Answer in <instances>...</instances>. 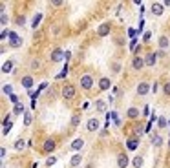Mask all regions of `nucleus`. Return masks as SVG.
Masks as SVG:
<instances>
[{"label":"nucleus","instance_id":"2f4dec72","mask_svg":"<svg viewBox=\"0 0 170 168\" xmlns=\"http://www.w3.org/2000/svg\"><path fill=\"white\" fill-rule=\"evenodd\" d=\"M112 71H113V73H119V71H121V64L119 62H112Z\"/></svg>","mask_w":170,"mask_h":168},{"label":"nucleus","instance_id":"2eb2a0df","mask_svg":"<svg viewBox=\"0 0 170 168\" xmlns=\"http://www.w3.org/2000/svg\"><path fill=\"white\" fill-rule=\"evenodd\" d=\"M112 86V81L108 79V77H103L101 81H99V90H103V91H106L108 88Z\"/></svg>","mask_w":170,"mask_h":168},{"label":"nucleus","instance_id":"a19ab883","mask_svg":"<svg viewBox=\"0 0 170 168\" xmlns=\"http://www.w3.org/2000/svg\"><path fill=\"white\" fill-rule=\"evenodd\" d=\"M150 37H152V33H150V31H147V33L143 35V40H144V42H148V40H150Z\"/></svg>","mask_w":170,"mask_h":168},{"label":"nucleus","instance_id":"58836bf2","mask_svg":"<svg viewBox=\"0 0 170 168\" xmlns=\"http://www.w3.org/2000/svg\"><path fill=\"white\" fill-rule=\"evenodd\" d=\"M137 42H139L137 38H132V42H130V50H132V51H135V47H137Z\"/></svg>","mask_w":170,"mask_h":168},{"label":"nucleus","instance_id":"f704fd0d","mask_svg":"<svg viewBox=\"0 0 170 168\" xmlns=\"http://www.w3.org/2000/svg\"><path fill=\"white\" fill-rule=\"evenodd\" d=\"M37 68H40V60L39 59H33L31 60V69H37Z\"/></svg>","mask_w":170,"mask_h":168},{"label":"nucleus","instance_id":"7ed1b4c3","mask_svg":"<svg viewBox=\"0 0 170 168\" xmlns=\"http://www.w3.org/2000/svg\"><path fill=\"white\" fill-rule=\"evenodd\" d=\"M81 88H82L84 91H90V90L93 88V79H91L90 75H82V77H81Z\"/></svg>","mask_w":170,"mask_h":168},{"label":"nucleus","instance_id":"473e14b6","mask_svg":"<svg viewBox=\"0 0 170 168\" xmlns=\"http://www.w3.org/2000/svg\"><path fill=\"white\" fill-rule=\"evenodd\" d=\"M157 126H159V128H165V126H166V119H165V117H159V119H157Z\"/></svg>","mask_w":170,"mask_h":168},{"label":"nucleus","instance_id":"0eeeda50","mask_svg":"<svg viewBox=\"0 0 170 168\" xmlns=\"http://www.w3.org/2000/svg\"><path fill=\"white\" fill-rule=\"evenodd\" d=\"M128 163H130V161H128V155H126L125 152L117 155V166H119V168H126Z\"/></svg>","mask_w":170,"mask_h":168},{"label":"nucleus","instance_id":"c756f323","mask_svg":"<svg viewBox=\"0 0 170 168\" xmlns=\"http://www.w3.org/2000/svg\"><path fill=\"white\" fill-rule=\"evenodd\" d=\"M79 123H81V117L79 115H73V117H71V126H79Z\"/></svg>","mask_w":170,"mask_h":168},{"label":"nucleus","instance_id":"cd10ccee","mask_svg":"<svg viewBox=\"0 0 170 168\" xmlns=\"http://www.w3.org/2000/svg\"><path fill=\"white\" fill-rule=\"evenodd\" d=\"M134 166H135V168H141V166H143V157H141V155L134 157Z\"/></svg>","mask_w":170,"mask_h":168},{"label":"nucleus","instance_id":"a211bd4d","mask_svg":"<svg viewBox=\"0 0 170 168\" xmlns=\"http://www.w3.org/2000/svg\"><path fill=\"white\" fill-rule=\"evenodd\" d=\"M93 106H95V110H97V111H101V113H103V111H106V102H104V101H101V99H97Z\"/></svg>","mask_w":170,"mask_h":168},{"label":"nucleus","instance_id":"79ce46f5","mask_svg":"<svg viewBox=\"0 0 170 168\" xmlns=\"http://www.w3.org/2000/svg\"><path fill=\"white\" fill-rule=\"evenodd\" d=\"M9 99H11V102H13V104H18V97H17V95H11Z\"/></svg>","mask_w":170,"mask_h":168},{"label":"nucleus","instance_id":"4468645a","mask_svg":"<svg viewBox=\"0 0 170 168\" xmlns=\"http://www.w3.org/2000/svg\"><path fill=\"white\" fill-rule=\"evenodd\" d=\"M163 8H165L163 4H159V2H154V4H152V13H154L156 17H161V15H163Z\"/></svg>","mask_w":170,"mask_h":168},{"label":"nucleus","instance_id":"f03ea898","mask_svg":"<svg viewBox=\"0 0 170 168\" xmlns=\"http://www.w3.org/2000/svg\"><path fill=\"white\" fill-rule=\"evenodd\" d=\"M62 97H64L66 101L73 99V97H75V88L71 86V84H66V86H62Z\"/></svg>","mask_w":170,"mask_h":168},{"label":"nucleus","instance_id":"e433bc0d","mask_svg":"<svg viewBox=\"0 0 170 168\" xmlns=\"http://www.w3.org/2000/svg\"><path fill=\"white\" fill-rule=\"evenodd\" d=\"M24 22H26V17H24V15H18V17H17V24H18V26H22Z\"/></svg>","mask_w":170,"mask_h":168},{"label":"nucleus","instance_id":"bb28decb","mask_svg":"<svg viewBox=\"0 0 170 168\" xmlns=\"http://www.w3.org/2000/svg\"><path fill=\"white\" fill-rule=\"evenodd\" d=\"M2 91H4L6 95H9V97H11V95H13V86H11V84H4Z\"/></svg>","mask_w":170,"mask_h":168},{"label":"nucleus","instance_id":"aec40b11","mask_svg":"<svg viewBox=\"0 0 170 168\" xmlns=\"http://www.w3.org/2000/svg\"><path fill=\"white\" fill-rule=\"evenodd\" d=\"M126 115H128V119H137L141 113H139V110H137V108H128Z\"/></svg>","mask_w":170,"mask_h":168},{"label":"nucleus","instance_id":"4be33fe9","mask_svg":"<svg viewBox=\"0 0 170 168\" xmlns=\"http://www.w3.org/2000/svg\"><path fill=\"white\" fill-rule=\"evenodd\" d=\"M168 46H170V40H168V37H159V47H161V50H166Z\"/></svg>","mask_w":170,"mask_h":168},{"label":"nucleus","instance_id":"f3484780","mask_svg":"<svg viewBox=\"0 0 170 168\" xmlns=\"http://www.w3.org/2000/svg\"><path fill=\"white\" fill-rule=\"evenodd\" d=\"M22 86L26 88V90H31V86H33V77H29V75L22 77Z\"/></svg>","mask_w":170,"mask_h":168},{"label":"nucleus","instance_id":"c85d7f7f","mask_svg":"<svg viewBox=\"0 0 170 168\" xmlns=\"http://www.w3.org/2000/svg\"><path fill=\"white\" fill-rule=\"evenodd\" d=\"M57 163V157L55 155H50V157H48V161H46V166H53Z\"/></svg>","mask_w":170,"mask_h":168},{"label":"nucleus","instance_id":"f257e3e1","mask_svg":"<svg viewBox=\"0 0 170 168\" xmlns=\"http://www.w3.org/2000/svg\"><path fill=\"white\" fill-rule=\"evenodd\" d=\"M8 38H9V46H11V47H20L22 42H24L22 37H18L15 31H9V37H8Z\"/></svg>","mask_w":170,"mask_h":168},{"label":"nucleus","instance_id":"b1692460","mask_svg":"<svg viewBox=\"0 0 170 168\" xmlns=\"http://www.w3.org/2000/svg\"><path fill=\"white\" fill-rule=\"evenodd\" d=\"M40 20H42V13H37L35 18H33V24H31V28H33V29H37V26L40 24Z\"/></svg>","mask_w":170,"mask_h":168},{"label":"nucleus","instance_id":"49530a36","mask_svg":"<svg viewBox=\"0 0 170 168\" xmlns=\"http://www.w3.org/2000/svg\"><path fill=\"white\" fill-rule=\"evenodd\" d=\"M86 168H93V166H91V164H88V166H86Z\"/></svg>","mask_w":170,"mask_h":168},{"label":"nucleus","instance_id":"6e6552de","mask_svg":"<svg viewBox=\"0 0 170 168\" xmlns=\"http://www.w3.org/2000/svg\"><path fill=\"white\" fill-rule=\"evenodd\" d=\"M55 146H57V142H55L53 139H46V141H44V146H42V150L50 154V152H53V150H55Z\"/></svg>","mask_w":170,"mask_h":168},{"label":"nucleus","instance_id":"5701e85b","mask_svg":"<svg viewBox=\"0 0 170 168\" xmlns=\"http://www.w3.org/2000/svg\"><path fill=\"white\" fill-rule=\"evenodd\" d=\"M31 121H33V115L29 111H26V113H24V126H29Z\"/></svg>","mask_w":170,"mask_h":168},{"label":"nucleus","instance_id":"72a5a7b5","mask_svg":"<svg viewBox=\"0 0 170 168\" xmlns=\"http://www.w3.org/2000/svg\"><path fill=\"white\" fill-rule=\"evenodd\" d=\"M0 24H2V28H6V24H8V15L2 13V17H0Z\"/></svg>","mask_w":170,"mask_h":168},{"label":"nucleus","instance_id":"9b49d317","mask_svg":"<svg viewBox=\"0 0 170 168\" xmlns=\"http://www.w3.org/2000/svg\"><path fill=\"white\" fill-rule=\"evenodd\" d=\"M9 115H13V113H8V115H6V119H4V130H2V135H8V133H9V130H11V126H13L11 117H9Z\"/></svg>","mask_w":170,"mask_h":168},{"label":"nucleus","instance_id":"39448f33","mask_svg":"<svg viewBox=\"0 0 170 168\" xmlns=\"http://www.w3.org/2000/svg\"><path fill=\"white\" fill-rule=\"evenodd\" d=\"M86 130H88V132H97V130H99V119L91 117L90 121L86 123Z\"/></svg>","mask_w":170,"mask_h":168},{"label":"nucleus","instance_id":"6ab92c4d","mask_svg":"<svg viewBox=\"0 0 170 168\" xmlns=\"http://www.w3.org/2000/svg\"><path fill=\"white\" fill-rule=\"evenodd\" d=\"M11 69H13V60H6L2 64V73H11Z\"/></svg>","mask_w":170,"mask_h":168},{"label":"nucleus","instance_id":"1a4fd4ad","mask_svg":"<svg viewBox=\"0 0 170 168\" xmlns=\"http://www.w3.org/2000/svg\"><path fill=\"white\" fill-rule=\"evenodd\" d=\"M110 31H112L110 24H101V26L97 28V35L99 37H106V35H110Z\"/></svg>","mask_w":170,"mask_h":168},{"label":"nucleus","instance_id":"f8f14e48","mask_svg":"<svg viewBox=\"0 0 170 168\" xmlns=\"http://www.w3.org/2000/svg\"><path fill=\"white\" fill-rule=\"evenodd\" d=\"M137 146H139V139L137 137H130L126 141V150H137Z\"/></svg>","mask_w":170,"mask_h":168},{"label":"nucleus","instance_id":"c03bdc74","mask_svg":"<svg viewBox=\"0 0 170 168\" xmlns=\"http://www.w3.org/2000/svg\"><path fill=\"white\" fill-rule=\"evenodd\" d=\"M0 155H2V159H6V148H2V150H0Z\"/></svg>","mask_w":170,"mask_h":168},{"label":"nucleus","instance_id":"20e7f679","mask_svg":"<svg viewBox=\"0 0 170 168\" xmlns=\"http://www.w3.org/2000/svg\"><path fill=\"white\" fill-rule=\"evenodd\" d=\"M144 66H147V64H144V59H141V57H134V59H132V68H134L135 71H141Z\"/></svg>","mask_w":170,"mask_h":168},{"label":"nucleus","instance_id":"37998d69","mask_svg":"<svg viewBox=\"0 0 170 168\" xmlns=\"http://www.w3.org/2000/svg\"><path fill=\"white\" fill-rule=\"evenodd\" d=\"M157 90H159V84H157V82H156V84H152V91H154V93H156V91H157Z\"/></svg>","mask_w":170,"mask_h":168},{"label":"nucleus","instance_id":"412c9836","mask_svg":"<svg viewBox=\"0 0 170 168\" xmlns=\"http://www.w3.org/2000/svg\"><path fill=\"white\" fill-rule=\"evenodd\" d=\"M70 163H71V166H75V168H77V166H81V163H82V155H79V154H77V155H73Z\"/></svg>","mask_w":170,"mask_h":168},{"label":"nucleus","instance_id":"9d476101","mask_svg":"<svg viewBox=\"0 0 170 168\" xmlns=\"http://www.w3.org/2000/svg\"><path fill=\"white\" fill-rule=\"evenodd\" d=\"M150 90H152V88H150L148 82H139V84H137V95H147Z\"/></svg>","mask_w":170,"mask_h":168},{"label":"nucleus","instance_id":"ea45409f","mask_svg":"<svg viewBox=\"0 0 170 168\" xmlns=\"http://www.w3.org/2000/svg\"><path fill=\"white\" fill-rule=\"evenodd\" d=\"M163 91H165V95H168V97H170V82H166L163 86Z\"/></svg>","mask_w":170,"mask_h":168},{"label":"nucleus","instance_id":"de8ad7c7","mask_svg":"<svg viewBox=\"0 0 170 168\" xmlns=\"http://www.w3.org/2000/svg\"><path fill=\"white\" fill-rule=\"evenodd\" d=\"M168 146H170V141H168Z\"/></svg>","mask_w":170,"mask_h":168},{"label":"nucleus","instance_id":"393cba45","mask_svg":"<svg viewBox=\"0 0 170 168\" xmlns=\"http://www.w3.org/2000/svg\"><path fill=\"white\" fill-rule=\"evenodd\" d=\"M152 145H154V146H161V145H163V137H161V135H154V137H152Z\"/></svg>","mask_w":170,"mask_h":168},{"label":"nucleus","instance_id":"4c0bfd02","mask_svg":"<svg viewBox=\"0 0 170 168\" xmlns=\"http://www.w3.org/2000/svg\"><path fill=\"white\" fill-rule=\"evenodd\" d=\"M115 44H117V46H125V44H126V40H125L123 37H117V38H115Z\"/></svg>","mask_w":170,"mask_h":168},{"label":"nucleus","instance_id":"a878e982","mask_svg":"<svg viewBox=\"0 0 170 168\" xmlns=\"http://www.w3.org/2000/svg\"><path fill=\"white\" fill-rule=\"evenodd\" d=\"M24 146H26L24 139H17V141H15V150H24Z\"/></svg>","mask_w":170,"mask_h":168},{"label":"nucleus","instance_id":"ddd939ff","mask_svg":"<svg viewBox=\"0 0 170 168\" xmlns=\"http://www.w3.org/2000/svg\"><path fill=\"white\" fill-rule=\"evenodd\" d=\"M156 60H157V53H148L147 59H144V64L152 68V66H156Z\"/></svg>","mask_w":170,"mask_h":168},{"label":"nucleus","instance_id":"7c9ffc66","mask_svg":"<svg viewBox=\"0 0 170 168\" xmlns=\"http://www.w3.org/2000/svg\"><path fill=\"white\" fill-rule=\"evenodd\" d=\"M143 132H144V130H143V126H135V128H134V135H135V137H141V135H143Z\"/></svg>","mask_w":170,"mask_h":168},{"label":"nucleus","instance_id":"dca6fc26","mask_svg":"<svg viewBox=\"0 0 170 168\" xmlns=\"http://www.w3.org/2000/svg\"><path fill=\"white\" fill-rule=\"evenodd\" d=\"M82 146H84V139H75L73 142H71V150H75V152L82 150Z\"/></svg>","mask_w":170,"mask_h":168},{"label":"nucleus","instance_id":"a18cd8bd","mask_svg":"<svg viewBox=\"0 0 170 168\" xmlns=\"http://www.w3.org/2000/svg\"><path fill=\"white\" fill-rule=\"evenodd\" d=\"M163 6H166V8H170V0H165V2H163Z\"/></svg>","mask_w":170,"mask_h":168},{"label":"nucleus","instance_id":"423d86ee","mask_svg":"<svg viewBox=\"0 0 170 168\" xmlns=\"http://www.w3.org/2000/svg\"><path fill=\"white\" fill-rule=\"evenodd\" d=\"M64 57H66V53L60 50V47H57V50H53V53H51V57H50V59H51L53 62H60Z\"/></svg>","mask_w":170,"mask_h":168},{"label":"nucleus","instance_id":"c9c22d12","mask_svg":"<svg viewBox=\"0 0 170 168\" xmlns=\"http://www.w3.org/2000/svg\"><path fill=\"white\" fill-rule=\"evenodd\" d=\"M22 111H24V104H20V102L15 104V113H22Z\"/></svg>","mask_w":170,"mask_h":168}]
</instances>
